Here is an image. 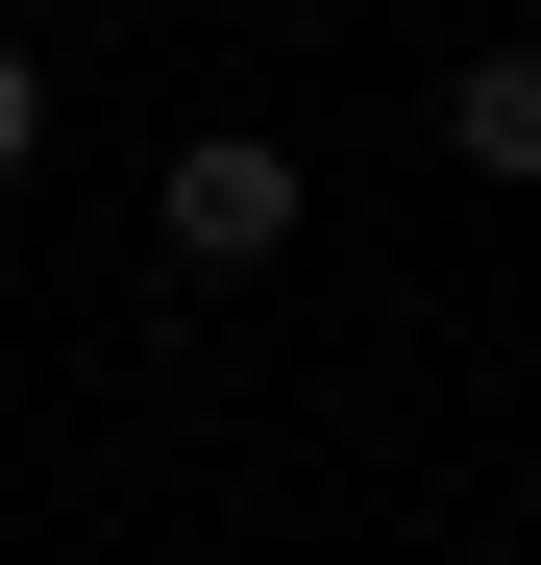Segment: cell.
Wrapping results in <instances>:
<instances>
[{"label":"cell","mask_w":541,"mask_h":565,"mask_svg":"<svg viewBox=\"0 0 541 565\" xmlns=\"http://www.w3.org/2000/svg\"><path fill=\"white\" fill-rule=\"evenodd\" d=\"M25 148H50V50L0 25V198H25Z\"/></svg>","instance_id":"3"},{"label":"cell","mask_w":541,"mask_h":565,"mask_svg":"<svg viewBox=\"0 0 541 565\" xmlns=\"http://www.w3.org/2000/svg\"><path fill=\"white\" fill-rule=\"evenodd\" d=\"M443 172H468V198H541V25L443 50Z\"/></svg>","instance_id":"2"},{"label":"cell","mask_w":541,"mask_h":565,"mask_svg":"<svg viewBox=\"0 0 541 565\" xmlns=\"http://www.w3.org/2000/svg\"><path fill=\"white\" fill-rule=\"evenodd\" d=\"M296 222H320V172L270 148V124H198V148L148 172V246H172V270H270Z\"/></svg>","instance_id":"1"}]
</instances>
